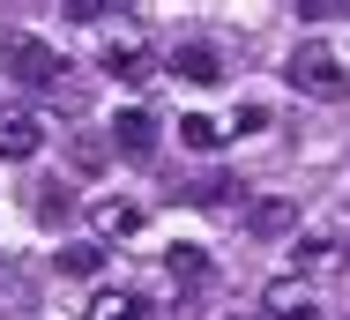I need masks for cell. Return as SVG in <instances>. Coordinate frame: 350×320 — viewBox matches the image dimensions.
Instances as JSON below:
<instances>
[{
	"label": "cell",
	"instance_id": "6da1fadb",
	"mask_svg": "<svg viewBox=\"0 0 350 320\" xmlns=\"http://www.w3.org/2000/svg\"><path fill=\"white\" fill-rule=\"evenodd\" d=\"M0 60H8V75H15L23 90H60V75H68L60 45H45L38 30H8V38H0Z\"/></svg>",
	"mask_w": 350,
	"mask_h": 320
},
{
	"label": "cell",
	"instance_id": "7a4b0ae2",
	"mask_svg": "<svg viewBox=\"0 0 350 320\" xmlns=\"http://www.w3.org/2000/svg\"><path fill=\"white\" fill-rule=\"evenodd\" d=\"M283 82L306 90V97H321V105H343V97H350V67L336 60L328 45H298L291 67H283Z\"/></svg>",
	"mask_w": 350,
	"mask_h": 320
},
{
	"label": "cell",
	"instance_id": "3957f363",
	"mask_svg": "<svg viewBox=\"0 0 350 320\" xmlns=\"http://www.w3.org/2000/svg\"><path fill=\"white\" fill-rule=\"evenodd\" d=\"M261 320H328V313H321V298H313L298 276H276V283L261 291Z\"/></svg>",
	"mask_w": 350,
	"mask_h": 320
},
{
	"label": "cell",
	"instance_id": "277c9868",
	"mask_svg": "<svg viewBox=\"0 0 350 320\" xmlns=\"http://www.w3.org/2000/svg\"><path fill=\"white\" fill-rule=\"evenodd\" d=\"M38 142H45V120H38V112H23V105L0 112V157H8V164L38 157Z\"/></svg>",
	"mask_w": 350,
	"mask_h": 320
},
{
	"label": "cell",
	"instance_id": "5b68a950",
	"mask_svg": "<svg viewBox=\"0 0 350 320\" xmlns=\"http://www.w3.org/2000/svg\"><path fill=\"white\" fill-rule=\"evenodd\" d=\"M112 149L135 157V164H149V157H157V120H149L142 105H127V112L112 120Z\"/></svg>",
	"mask_w": 350,
	"mask_h": 320
},
{
	"label": "cell",
	"instance_id": "8992f818",
	"mask_svg": "<svg viewBox=\"0 0 350 320\" xmlns=\"http://www.w3.org/2000/svg\"><path fill=\"white\" fill-rule=\"evenodd\" d=\"M246 231H254V239H283V231H298V201H291V194H261V201H246Z\"/></svg>",
	"mask_w": 350,
	"mask_h": 320
},
{
	"label": "cell",
	"instance_id": "52a82bcc",
	"mask_svg": "<svg viewBox=\"0 0 350 320\" xmlns=\"http://www.w3.org/2000/svg\"><path fill=\"white\" fill-rule=\"evenodd\" d=\"M172 75H179V82H194V90H209L216 75H224V60H216V45H194V38H187V45H172Z\"/></svg>",
	"mask_w": 350,
	"mask_h": 320
},
{
	"label": "cell",
	"instance_id": "ba28073f",
	"mask_svg": "<svg viewBox=\"0 0 350 320\" xmlns=\"http://www.w3.org/2000/svg\"><path fill=\"white\" fill-rule=\"evenodd\" d=\"M291 261H298V276H321V268L343 261V239H336V231H306V239L291 246Z\"/></svg>",
	"mask_w": 350,
	"mask_h": 320
},
{
	"label": "cell",
	"instance_id": "9c48e42d",
	"mask_svg": "<svg viewBox=\"0 0 350 320\" xmlns=\"http://www.w3.org/2000/svg\"><path fill=\"white\" fill-rule=\"evenodd\" d=\"M90 320H157V306L142 291H97L90 298Z\"/></svg>",
	"mask_w": 350,
	"mask_h": 320
},
{
	"label": "cell",
	"instance_id": "30bf717a",
	"mask_svg": "<svg viewBox=\"0 0 350 320\" xmlns=\"http://www.w3.org/2000/svg\"><path fill=\"white\" fill-rule=\"evenodd\" d=\"M30 306H38V283L15 261H0V313H30Z\"/></svg>",
	"mask_w": 350,
	"mask_h": 320
},
{
	"label": "cell",
	"instance_id": "8fae6325",
	"mask_svg": "<svg viewBox=\"0 0 350 320\" xmlns=\"http://www.w3.org/2000/svg\"><path fill=\"white\" fill-rule=\"evenodd\" d=\"M68 164L82 172V179H97V172L112 164V142H105V134H75V142H68Z\"/></svg>",
	"mask_w": 350,
	"mask_h": 320
},
{
	"label": "cell",
	"instance_id": "7c38bea8",
	"mask_svg": "<svg viewBox=\"0 0 350 320\" xmlns=\"http://www.w3.org/2000/svg\"><path fill=\"white\" fill-rule=\"evenodd\" d=\"M164 268H172V283H209V246H172Z\"/></svg>",
	"mask_w": 350,
	"mask_h": 320
},
{
	"label": "cell",
	"instance_id": "4fadbf2b",
	"mask_svg": "<svg viewBox=\"0 0 350 320\" xmlns=\"http://www.w3.org/2000/svg\"><path fill=\"white\" fill-rule=\"evenodd\" d=\"M105 67H112V75H120V82H149V53H142L135 38H120V45H112V53H105Z\"/></svg>",
	"mask_w": 350,
	"mask_h": 320
},
{
	"label": "cell",
	"instance_id": "5bb4252c",
	"mask_svg": "<svg viewBox=\"0 0 350 320\" xmlns=\"http://www.w3.org/2000/svg\"><path fill=\"white\" fill-rule=\"evenodd\" d=\"M97 231L105 239H127V231H142V209L135 201H97Z\"/></svg>",
	"mask_w": 350,
	"mask_h": 320
},
{
	"label": "cell",
	"instance_id": "9a60e30c",
	"mask_svg": "<svg viewBox=\"0 0 350 320\" xmlns=\"http://www.w3.org/2000/svg\"><path fill=\"white\" fill-rule=\"evenodd\" d=\"M179 142H187V149H202V157H209V149H224V127H216L209 112H187V120H179Z\"/></svg>",
	"mask_w": 350,
	"mask_h": 320
},
{
	"label": "cell",
	"instance_id": "2e32d148",
	"mask_svg": "<svg viewBox=\"0 0 350 320\" xmlns=\"http://www.w3.org/2000/svg\"><path fill=\"white\" fill-rule=\"evenodd\" d=\"M105 268V246L97 239H75V246H60V276H97Z\"/></svg>",
	"mask_w": 350,
	"mask_h": 320
},
{
	"label": "cell",
	"instance_id": "e0dca14e",
	"mask_svg": "<svg viewBox=\"0 0 350 320\" xmlns=\"http://www.w3.org/2000/svg\"><path fill=\"white\" fill-rule=\"evenodd\" d=\"M231 194H239V187H231V179H202V187H194V201H202V209H224Z\"/></svg>",
	"mask_w": 350,
	"mask_h": 320
},
{
	"label": "cell",
	"instance_id": "ac0fdd59",
	"mask_svg": "<svg viewBox=\"0 0 350 320\" xmlns=\"http://www.w3.org/2000/svg\"><path fill=\"white\" fill-rule=\"evenodd\" d=\"M68 15L75 23H105V15H120V8H112V0H68Z\"/></svg>",
	"mask_w": 350,
	"mask_h": 320
},
{
	"label": "cell",
	"instance_id": "d6986e66",
	"mask_svg": "<svg viewBox=\"0 0 350 320\" xmlns=\"http://www.w3.org/2000/svg\"><path fill=\"white\" fill-rule=\"evenodd\" d=\"M269 127V105H239V120H231V134H261Z\"/></svg>",
	"mask_w": 350,
	"mask_h": 320
},
{
	"label": "cell",
	"instance_id": "ffe728a7",
	"mask_svg": "<svg viewBox=\"0 0 350 320\" xmlns=\"http://www.w3.org/2000/svg\"><path fill=\"white\" fill-rule=\"evenodd\" d=\"M38 216H45V224L68 216V187H38Z\"/></svg>",
	"mask_w": 350,
	"mask_h": 320
}]
</instances>
